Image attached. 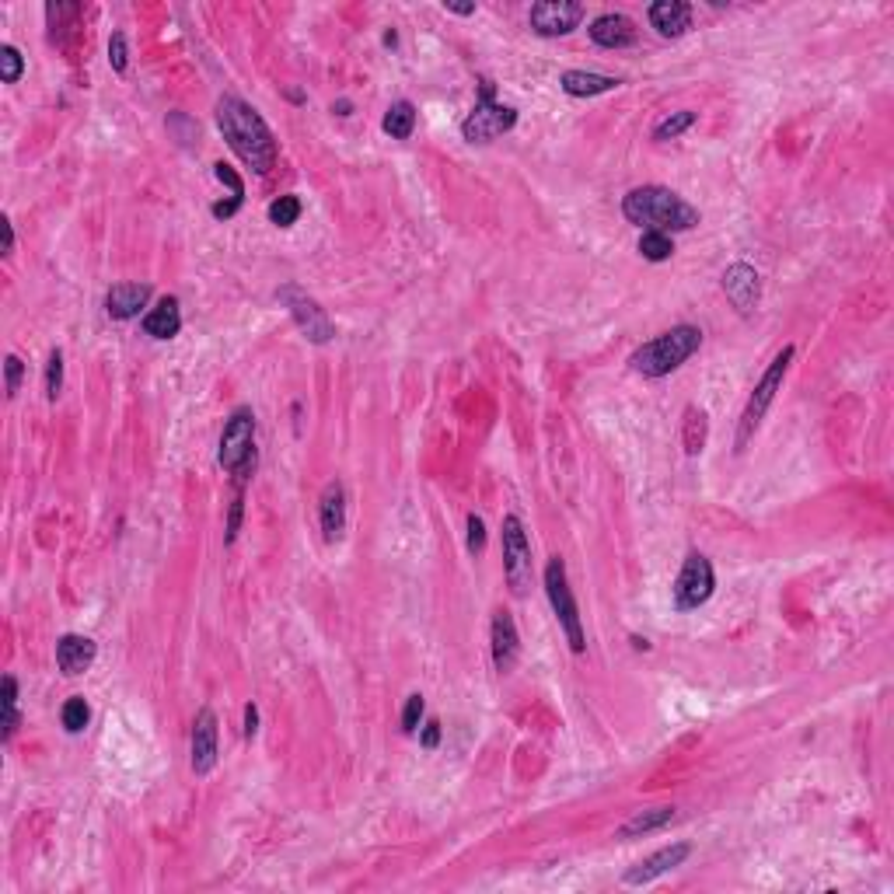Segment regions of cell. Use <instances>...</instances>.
<instances>
[{
	"mask_svg": "<svg viewBox=\"0 0 894 894\" xmlns=\"http://www.w3.org/2000/svg\"><path fill=\"white\" fill-rule=\"evenodd\" d=\"M217 126H221L227 147L245 161L252 172L266 175L276 165V137L266 126V119L252 109L248 102H241L238 95H224L217 102Z\"/></svg>",
	"mask_w": 894,
	"mask_h": 894,
	"instance_id": "obj_1",
	"label": "cell"
},
{
	"mask_svg": "<svg viewBox=\"0 0 894 894\" xmlns=\"http://www.w3.org/2000/svg\"><path fill=\"white\" fill-rule=\"evenodd\" d=\"M622 214L629 224H640L647 231H688L699 224V210L688 200H681L668 186H636L622 200Z\"/></svg>",
	"mask_w": 894,
	"mask_h": 894,
	"instance_id": "obj_2",
	"label": "cell"
},
{
	"mask_svg": "<svg viewBox=\"0 0 894 894\" xmlns=\"http://www.w3.org/2000/svg\"><path fill=\"white\" fill-rule=\"evenodd\" d=\"M702 346V332L695 325H674V329L661 332L650 343L636 346L633 357H629V367L643 378H664V374L678 371L688 357Z\"/></svg>",
	"mask_w": 894,
	"mask_h": 894,
	"instance_id": "obj_3",
	"label": "cell"
},
{
	"mask_svg": "<svg viewBox=\"0 0 894 894\" xmlns=\"http://www.w3.org/2000/svg\"><path fill=\"white\" fill-rule=\"evenodd\" d=\"M793 353H797L793 346H783V350L772 357V364L765 367V374H762V381L755 385V392H751L748 406H744V413H741V423H737V437H734V451L737 454L751 444V437L758 434V427H762L769 406L776 402V392L783 388V378H786V371H790V364H793Z\"/></svg>",
	"mask_w": 894,
	"mask_h": 894,
	"instance_id": "obj_4",
	"label": "cell"
},
{
	"mask_svg": "<svg viewBox=\"0 0 894 894\" xmlns=\"http://www.w3.org/2000/svg\"><path fill=\"white\" fill-rule=\"evenodd\" d=\"M217 465L224 472L248 479L255 468V413L248 406H238L224 423L221 447H217Z\"/></svg>",
	"mask_w": 894,
	"mask_h": 894,
	"instance_id": "obj_5",
	"label": "cell"
},
{
	"mask_svg": "<svg viewBox=\"0 0 894 894\" xmlns=\"http://www.w3.org/2000/svg\"><path fill=\"white\" fill-rule=\"evenodd\" d=\"M517 126V109L514 105H503L493 98V84L482 81V91H479V102H475V109L465 116V123H461V137L468 140V144H489V140L503 137L507 130H514Z\"/></svg>",
	"mask_w": 894,
	"mask_h": 894,
	"instance_id": "obj_6",
	"label": "cell"
},
{
	"mask_svg": "<svg viewBox=\"0 0 894 894\" xmlns=\"http://www.w3.org/2000/svg\"><path fill=\"white\" fill-rule=\"evenodd\" d=\"M545 594H549L552 612H556L559 626H563L566 640H570V650L573 654H584L587 640H584V626H580V608L570 591V580H566V563L559 556H552L549 566H545Z\"/></svg>",
	"mask_w": 894,
	"mask_h": 894,
	"instance_id": "obj_7",
	"label": "cell"
},
{
	"mask_svg": "<svg viewBox=\"0 0 894 894\" xmlns=\"http://www.w3.org/2000/svg\"><path fill=\"white\" fill-rule=\"evenodd\" d=\"M500 531H503V573H507V584L514 591V598H524L531 591V580H535L528 531H524V521L517 514L503 517Z\"/></svg>",
	"mask_w": 894,
	"mask_h": 894,
	"instance_id": "obj_8",
	"label": "cell"
},
{
	"mask_svg": "<svg viewBox=\"0 0 894 894\" xmlns=\"http://www.w3.org/2000/svg\"><path fill=\"white\" fill-rule=\"evenodd\" d=\"M716 591V573H713V563H709L702 552H688L685 563H681V573L674 577V608L678 612H695V608H702L709 598H713Z\"/></svg>",
	"mask_w": 894,
	"mask_h": 894,
	"instance_id": "obj_9",
	"label": "cell"
},
{
	"mask_svg": "<svg viewBox=\"0 0 894 894\" xmlns=\"http://www.w3.org/2000/svg\"><path fill=\"white\" fill-rule=\"evenodd\" d=\"M276 301L287 304L290 318H294L297 329H301L311 343L322 346V343H329V339L336 336V325H332V318L325 315V308L311 294H304L297 283H283V287L276 290Z\"/></svg>",
	"mask_w": 894,
	"mask_h": 894,
	"instance_id": "obj_10",
	"label": "cell"
},
{
	"mask_svg": "<svg viewBox=\"0 0 894 894\" xmlns=\"http://www.w3.org/2000/svg\"><path fill=\"white\" fill-rule=\"evenodd\" d=\"M584 4L577 0H542V4H531V28L545 39H556V35H570L573 28L584 21Z\"/></svg>",
	"mask_w": 894,
	"mask_h": 894,
	"instance_id": "obj_11",
	"label": "cell"
},
{
	"mask_svg": "<svg viewBox=\"0 0 894 894\" xmlns=\"http://www.w3.org/2000/svg\"><path fill=\"white\" fill-rule=\"evenodd\" d=\"M189 755H193V772L196 776H210L217 765V716L210 706H203L193 720V744H189Z\"/></svg>",
	"mask_w": 894,
	"mask_h": 894,
	"instance_id": "obj_12",
	"label": "cell"
},
{
	"mask_svg": "<svg viewBox=\"0 0 894 894\" xmlns=\"http://www.w3.org/2000/svg\"><path fill=\"white\" fill-rule=\"evenodd\" d=\"M688 856H692V846H688V842H674V846L657 849L654 856H647L643 863H636L633 870H626V877H622V881H626L629 888H643V884H654L657 877H664L668 870L681 867Z\"/></svg>",
	"mask_w": 894,
	"mask_h": 894,
	"instance_id": "obj_13",
	"label": "cell"
},
{
	"mask_svg": "<svg viewBox=\"0 0 894 894\" xmlns=\"http://www.w3.org/2000/svg\"><path fill=\"white\" fill-rule=\"evenodd\" d=\"M723 294H727V301L734 304L741 315L755 311L758 297H762V280H758L755 266H748V262H734V266H727V273H723Z\"/></svg>",
	"mask_w": 894,
	"mask_h": 894,
	"instance_id": "obj_14",
	"label": "cell"
},
{
	"mask_svg": "<svg viewBox=\"0 0 894 894\" xmlns=\"http://www.w3.org/2000/svg\"><path fill=\"white\" fill-rule=\"evenodd\" d=\"M489 640H493V664L500 674H510L517 664V654H521V636H517V626L507 612L493 615V629H489Z\"/></svg>",
	"mask_w": 894,
	"mask_h": 894,
	"instance_id": "obj_15",
	"label": "cell"
},
{
	"mask_svg": "<svg viewBox=\"0 0 894 894\" xmlns=\"http://www.w3.org/2000/svg\"><path fill=\"white\" fill-rule=\"evenodd\" d=\"M147 301H151V283H116L105 294V311L116 322H130L147 308Z\"/></svg>",
	"mask_w": 894,
	"mask_h": 894,
	"instance_id": "obj_16",
	"label": "cell"
},
{
	"mask_svg": "<svg viewBox=\"0 0 894 894\" xmlns=\"http://www.w3.org/2000/svg\"><path fill=\"white\" fill-rule=\"evenodd\" d=\"M98 657V647L95 640H88V636H60V643H56V668H60L67 678H77V674H84L95 664Z\"/></svg>",
	"mask_w": 894,
	"mask_h": 894,
	"instance_id": "obj_17",
	"label": "cell"
},
{
	"mask_svg": "<svg viewBox=\"0 0 894 894\" xmlns=\"http://www.w3.org/2000/svg\"><path fill=\"white\" fill-rule=\"evenodd\" d=\"M650 25L664 39H681L692 28V4H685V0H657V4H650Z\"/></svg>",
	"mask_w": 894,
	"mask_h": 894,
	"instance_id": "obj_18",
	"label": "cell"
},
{
	"mask_svg": "<svg viewBox=\"0 0 894 894\" xmlns=\"http://www.w3.org/2000/svg\"><path fill=\"white\" fill-rule=\"evenodd\" d=\"M318 514H322V535L325 542H339L346 531V489L343 482H329L322 489V503H318Z\"/></svg>",
	"mask_w": 894,
	"mask_h": 894,
	"instance_id": "obj_19",
	"label": "cell"
},
{
	"mask_svg": "<svg viewBox=\"0 0 894 894\" xmlns=\"http://www.w3.org/2000/svg\"><path fill=\"white\" fill-rule=\"evenodd\" d=\"M591 39L601 49H626L636 42V25L626 14H601V18L591 21Z\"/></svg>",
	"mask_w": 894,
	"mask_h": 894,
	"instance_id": "obj_20",
	"label": "cell"
},
{
	"mask_svg": "<svg viewBox=\"0 0 894 894\" xmlns=\"http://www.w3.org/2000/svg\"><path fill=\"white\" fill-rule=\"evenodd\" d=\"M182 329V308L179 297H161L151 311L144 315V332L154 339H175Z\"/></svg>",
	"mask_w": 894,
	"mask_h": 894,
	"instance_id": "obj_21",
	"label": "cell"
},
{
	"mask_svg": "<svg viewBox=\"0 0 894 894\" xmlns=\"http://www.w3.org/2000/svg\"><path fill=\"white\" fill-rule=\"evenodd\" d=\"M619 77H605V74H591V70H566L559 77V88L573 98H594V95H605V91L619 88Z\"/></svg>",
	"mask_w": 894,
	"mask_h": 894,
	"instance_id": "obj_22",
	"label": "cell"
},
{
	"mask_svg": "<svg viewBox=\"0 0 894 894\" xmlns=\"http://www.w3.org/2000/svg\"><path fill=\"white\" fill-rule=\"evenodd\" d=\"M671 821H674V807H650V811H636L615 835L626 842L643 839V835H650V832H661V828L671 825Z\"/></svg>",
	"mask_w": 894,
	"mask_h": 894,
	"instance_id": "obj_23",
	"label": "cell"
},
{
	"mask_svg": "<svg viewBox=\"0 0 894 894\" xmlns=\"http://www.w3.org/2000/svg\"><path fill=\"white\" fill-rule=\"evenodd\" d=\"M381 130H385L388 137H395V140H409L413 137V130H416V105L406 102V98L395 102V105H388L385 119H381Z\"/></svg>",
	"mask_w": 894,
	"mask_h": 894,
	"instance_id": "obj_24",
	"label": "cell"
},
{
	"mask_svg": "<svg viewBox=\"0 0 894 894\" xmlns=\"http://www.w3.org/2000/svg\"><path fill=\"white\" fill-rule=\"evenodd\" d=\"M709 437V416L706 409L688 406L685 409V454H699Z\"/></svg>",
	"mask_w": 894,
	"mask_h": 894,
	"instance_id": "obj_25",
	"label": "cell"
},
{
	"mask_svg": "<svg viewBox=\"0 0 894 894\" xmlns=\"http://www.w3.org/2000/svg\"><path fill=\"white\" fill-rule=\"evenodd\" d=\"M0 706H4V720H0V737H4V744L14 737V730H18L21 723V713H18V681L7 674L4 678V695H0Z\"/></svg>",
	"mask_w": 894,
	"mask_h": 894,
	"instance_id": "obj_26",
	"label": "cell"
},
{
	"mask_svg": "<svg viewBox=\"0 0 894 894\" xmlns=\"http://www.w3.org/2000/svg\"><path fill=\"white\" fill-rule=\"evenodd\" d=\"M60 720H63V730H67V734H81V730L88 727V720H91V706H88V702H84V695H70V699L63 702Z\"/></svg>",
	"mask_w": 894,
	"mask_h": 894,
	"instance_id": "obj_27",
	"label": "cell"
},
{
	"mask_svg": "<svg viewBox=\"0 0 894 894\" xmlns=\"http://www.w3.org/2000/svg\"><path fill=\"white\" fill-rule=\"evenodd\" d=\"M692 126H695V112H692V109L671 112V116H664L661 123L654 126V140H657V144H664V140L681 137V133L692 130Z\"/></svg>",
	"mask_w": 894,
	"mask_h": 894,
	"instance_id": "obj_28",
	"label": "cell"
},
{
	"mask_svg": "<svg viewBox=\"0 0 894 894\" xmlns=\"http://www.w3.org/2000/svg\"><path fill=\"white\" fill-rule=\"evenodd\" d=\"M640 255L650 262H668L674 255V241L671 234H661V231H643L640 238Z\"/></svg>",
	"mask_w": 894,
	"mask_h": 894,
	"instance_id": "obj_29",
	"label": "cell"
},
{
	"mask_svg": "<svg viewBox=\"0 0 894 894\" xmlns=\"http://www.w3.org/2000/svg\"><path fill=\"white\" fill-rule=\"evenodd\" d=\"M297 217H301V200H297V196H280V200L269 203V221L276 227L297 224Z\"/></svg>",
	"mask_w": 894,
	"mask_h": 894,
	"instance_id": "obj_30",
	"label": "cell"
},
{
	"mask_svg": "<svg viewBox=\"0 0 894 894\" xmlns=\"http://www.w3.org/2000/svg\"><path fill=\"white\" fill-rule=\"evenodd\" d=\"M25 74V56L14 46H0V81L18 84V77Z\"/></svg>",
	"mask_w": 894,
	"mask_h": 894,
	"instance_id": "obj_31",
	"label": "cell"
},
{
	"mask_svg": "<svg viewBox=\"0 0 894 894\" xmlns=\"http://www.w3.org/2000/svg\"><path fill=\"white\" fill-rule=\"evenodd\" d=\"M63 392V353L53 350L49 353V364H46V399L56 402Z\"/></svg>",
	"mask_w": 894,
	"mask_h": 894,
	"instance_id": "obj_32",
	"label": "cell"
},
{
	"mask_svg": "<svg viewBox=\"0 0 894 894\" xmlns=\"http://www.w3.org/2000/svg\"><path fill=\"white\" fill-rule=\"evenodd\" d=\"M423 709H427V702H423V695H409L406 699V709H402V730L406 734H416L420 730V720H423Z\"/></svg>",
	"mask_w": 894,
	"mask_h": 894,
	"instance_id": "obj_33",
	"label": "cell"
},
{
	"mask_svg": "<svg viewBox=\"0 0 894 894\" xmlns=\"http://www.w3.org/2000/svg\"><path fill=\"white\" fill-rule=\"evenodd\" d=\"M109 63L116 74H126V67H130V49H126V35L116 32L109 39Z\"/></svg>",
	"mask_w": 894,
	"mask_h": 894,
	"instance_id": "obj_34",
	"label": "cell"
},
{
	"mask_svg": "<svg viewBox=\"0 0 894 894\" xmlns=\"http://www.w3.org/2000/svg\"><path fill=\"white\" fill-rule=\"evenodd\" d=\"M21 374H25V364H21V360L11 353V357L4 360V378H7V385H4V388H7V399H14V395H18V388H21Z\"/></svg>",
	"mask_w": 894,
	"mask_h": 894,
	"instance_id": "obj_35",
	"label": "cell"
},
{
	"mask_svg": "<svg viewBox=\"0 0 894 894\" xmlns=\"http://www.w3.org/2000/svg\"><path fill=\"white\" fill-rule=\"evenodd\" d=\"M486 549V524H482V517H468V552L472 556H479V552Z\"/></svg>",
	"mask_w": 894,
	"mask_h": 894,
	"instance_id": "obj_36",
	"label": "cell"
},
{
	"mask_svg": "<svg viewBox=\"0 0 894 894\" xmlns=\"http://www.w3.org/2000/svg\"><path fill=\"white\" fill-rule=\"evenodd\" d=\"M241 510H245V493H234V500H231V517H227V545L234 542V538H238V528H241Z\"/></svg>",
	"mask_w": 894,
	"mask_h": 894,
	"instance_id": "obj_37",
	"label": "cell"
},
{
	"mask_svg": "<svg viewBox=\"0 0 894 894\" xmlns=\"http://www.w3.org/2000/svg\"><path fill=\"white\" fill-rule=\"evenodd\" d=\"M214 175L224 182V186H231V193L238 196V200H245V186H241V179H238V175H234V168H231V165L217 161V165H214Z\"/></svg>",
	"mask_w": 894,
	"mask_h": 894,
	"instance_id": "obj_38",
	"label": "cell"
},
{
	"mask_svg": "<svg viewBox=\"0 0 894 894\" xmlns=\"http://www.w3.org/2000/svg\"><path fill=\"white\" fill-rule=\"evenodd\" d=\"M420 744H423V748H430V751H434L437 744H441V723H437V720H430L427 727H423V734H420Z\"/></svg>",
	"mask_w": 894,
	"mask_h": 894,
	"instance_id": "obj_39",
	"label": "cell"
},
{
	"mask_svg": "<svg viewBox=\"0 0 894 894\" xmlns=\"http://www.w3.org/2000/svg\"><path fill=\"white\" fill-rule=\"evenodd\" d=\"M255 730H259V709H255V702H248V706H245V730H241V734H245V741H252Z\"/></svg>",
	"mask_w": 894,
	"mask_h": 894,
	"instance_id": "obj_40",
	"label": "cell"
},
{
	"mask_svg": "<svg viewBox=\"0 0 894 894\" xmlns=\"http://www.w3.org/2000/svg\"><path fill=\"white\" fill-rule=\"evenodd\" d=\"M0 224H4V255H11L14 252V224L7 221V217Z\"/></svg>",
	"mask_w": 894,
	"mask_h": 894,
	"instance_id": "obj_41",
	"label": "cell"
},
{
	"mask_svg": "<svg viewBox=\"0 0 894 894\" xmlns=\"http://www.w3.org/2000/svg\"><path fill=\"white\" fill-rule=\"evenodd\" d=\"M444 11L461 14V18H465V14H475V4H451V0H444Z\"/></svg>",
	"mask_w": 894,
	"mask_h": 894,
	"instance_id": "obj_42",
	"label": "cell"
},
{
	"mask_svg": "<svg viewBox=\"0 0 894 894\" xmlns=\"http://www.w3.org/2000/svg\"><path fill=\"white\" fill-rule=\"evenodd\" d=\"M332 112H339V116H350V102H339V105H332Z\"/></svg>",
	"mask_w": 894,
	"mask_h": 894,
	"instance_id": "obj_43",
	"label": "cell"
}]
</instances>
